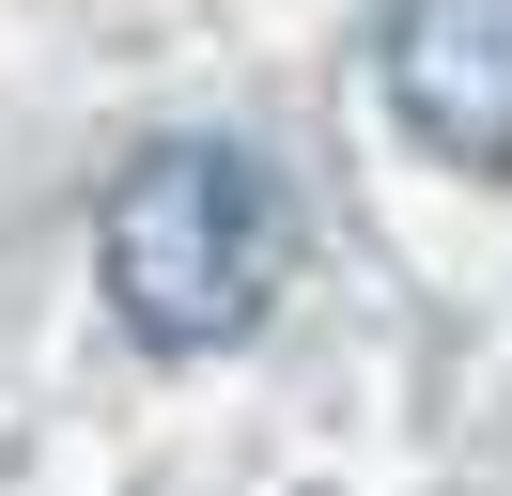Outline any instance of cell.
<instances>
[{
    "instance_id": "7a4b0ae2",
    "label": "cell",
    "mask_w": 512,
    "mask_h": 496,
    "mask_svg": "<svg viewBox=\"0 0 512 496\" xmlns=\"http://www.w3.org/2000/svg\"><path fill=\"white\" fill-rule=\"evenodd\" d=\"M373 78L435 171H512V0H388Z\"/></svg>"
},
{
    "instance_id": "6da1fadb",
    "label": "cell",
    "mask_w": 512,
    "mask_h": 496,
    "mask_svg": "<svg viewBox=\"0 0 512 496\" xmlns=\"http://www.w3.org/2000/svg\"><path fill=\"white\" fill-rule=\"evenodd\" d=\"M280 264H295V217L249 140H140L94 202V279L125 310V341H156V357L249 341L280 310Z\"/></svg>"
}]
</instances>
